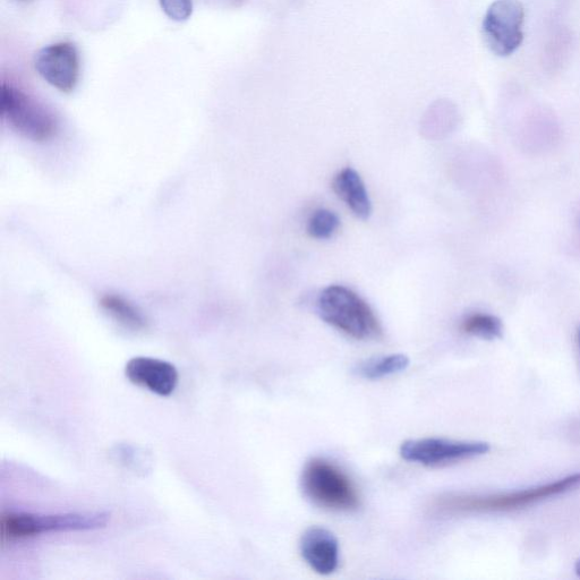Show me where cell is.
I'll return each instance as SVG.
<instances>
[{"label": "cell", "mask_w": 580, "mask_h": 580, "mask_svg": "<svg viewBox=\"0 0 580 580\" xmlns=\"http://www.w3.org/2000/svg\"><path fill=\"white\" fill-rule=\"evenodd\" d=\"M580 489V473L534 488L477 496V494H448L435 502L434 507L445 514L503 513L523 509Z\"/></svg>", "instance_id": "1"}, {"label": "cell", "mask_w": 580, "mask_h": 580, "mask_svg": "<svg viewBox=\"0 0 580 580\" xmlns=\"http://www.w3.org/2000/svg\"><path fill=\"white\" fill-rule=\"evenodd\" d=\"M320 318L329 326L356 340H374L382 336L381 324L370 305L353 290L329 286L317 302Z\"/></svg>", "instance_id": "2"}, {"label": "cell", "mask_w": 580, "mask_h": 580, "mask_svg": "<svg viewBox=\"0 0 580 580\" xmlns=\"http://www.w3.org/2000/svg\"><path fill=\"white\" fill-rule=\"evenodd\" d=\"M302 489L315 506L336 513H351L360 507V496L348 475L336 464L313 458L304 467Z\"/></svg>", "instance_id": "3"}, {"label": "cell", "mask_w": 580, "mask_h": 580, "mask_svg": "<svg viewBox=\"0 0 580 580\" xmlns=\"http://www.w3.org/2000/svg\"><path fill=\"white\" fill-rule=\"evenodd\" d=\"M110 522L109 513L39 515L3 513L0 517L2 543L30 539L42 534L95 531Z\"/></svg>", "instance_id": "4"}, {"label": "cell", "mask_w": 580, "mask_h": 580, "mask_svg": "<svg viewBox=\"0 0 580 580\" xmlns=\"http://www.w3.org/2000/svg\"><path fill=\"white\" fill-rule=\"evenodd\" d=\"M0 110L4 121L17 133L34 142L54 138L57 118L41 101L11 83H3Z\"/></svg>", "instance_id": "5"}, {"label": "cell", "mask_w": 580, "mask_h": 580, "mask_svg": "<svg viewBox=\"0 0 580 580\" xmlns=\"http://www.w3.org/2000/svg\"><path fill=\"white\" fill-rule=\"evenodd\" d=\"M524 24L525 10L519 0H496L483 20L486 45L497 56L513 55L523 44Z\"/></svg>", "instance_id": "6"}, {"label": "cell", "mask_w": 580, "mask_h": 580, "mask_svg": "<svg viewBox=\"0 0 580 580\" xmlns=\"http://www.w3.org/2000/svg\"><path fill=\"white\" fill-rule=\"evenodd\" d=\"M490 449L489 443L483 441L424 438L405 441L400 447V456L409 463L441 467L483 456Z\"/></svg>", "instance_id": "7"}, {"label": "cell", "mask_w": 580, "mask_h": 580, "mask_svg": "<svg viewBox=\"0 0 580 580\" xmlns=\"http://www.w3.org/2000/svg\"><path fill=\"white\" fill-rule=\"evenodd\" d=\"M34 66L42 79L61 92L70 93L78 87L81 58L72 42H56L41 49Z\"/></svg>", "instance_id": "8"}, {"label": "cell", "mask_w": 580, "mask_h": 580, "mask_svg": "<svg viewBox=\"0 0 580 580\" xmlns=\"http://www.w3.org/2000/svg\"><path fill=\"white\" fill-rule=\"evenodd\" d=\"M125 375L133 385L148 389L161 397L173 395L179 375L172 363L152 357H134L125 366Z\"/></svg>", "instance_id": "9"}, {"label": "cell", "mask_w": 580, "mask_h": 580, "mask_svg": "<svg viewBox=\"0 0 580 580\" xmlns=\"http://www.w3.org/2000/svg\"><path fill=\"white\" fill-rule=\"evenodd\" d=\"M300 551L303 560L315 573L322 576L334 574L339 566V542L327 528H307L301 537Z\"/></svg>", "instance_id": "10"}, {"label": "cell", "mask_w": 580, "mask_h": 580, "mask_svg": "<svg viewBox=\"0 0 580 580\" xmlns=\"http://www.w3.org/2000/svg\"><path fill=\"white\" fill-rule=\"evenodd\" d=\"M332 189L358 219L370 218L372 203L362 178L356 170L353 168L341 170L332 181Z\"/></svg>", "instance_id": "11"}, {"label": "cell", "mask_w": 580, "mask_h": 580, "mask_svg": "<svg viewBox=\"0 0 580 580\" xmlns=\"http://www.w3.org/2000/svg\"><path fill=\"white\" fill-rule=\"evenodd\" d=\"M409 358L404 354L373 357L358 364L355 373L365 380H380L407 370Z\"/></svg>", "instance_id": "12"}, {"label": "cell", "mask_w": 580, "mask_h": 580, "mask_svg": "<svg viewBox=\"0 0 580 580\" xmlns=\"http://www.w3.org/2000/svg\"><path fill=\"white\" fill-rule=\"evenodd\" d=\"M100 305L110 317L127 329L141 331L147 328L142 313L122 296L106 295L101 298Z\"/></svg>", "instance_id": "13"}, {"label": "cell", "mask_w": 580, "mask_h": 580, "mask_svg": "<svg viewBox=\"0 0 580 580\" xmlns=\"http://www.w3.org/2000/svg\"><path fill=\"white\" fill-rule=\"evenodd\" d=\"M464 334L484 340H496L502 337L503 326L500 319L491 314L475 313L468 315L462 323Z\"/></svg>", "instance_id": "14"}, {"label": "cell", "mask_w": 580, "mask_h": 580, "mask_svg": "<svg viewBox=\"0 0 580 580\" xmlns=\"http://www.w3.org/2000/svg\"><path fill=\"white\" fill-rule=\"evenodd\" d=\"M340 227V219L335 212L321 209L315 211L307 224V233L315 240H328Z\"/></svg>", "instance_id": "15"}, {"label": "cell", "mask_w": 580, "mask_h": 580, "mask_svg": "<svg viewBox=\"0 0 580 580\" xmlns=\"http://www.w3.org/2000/svg\"><path fill=\"white\" fill-rule=\"evenodd\" d=\"M162 11L176 22L189 20L193 12V0H159Z\"/></svg>", "instance_id": "16"}, {"label": "cell", "mask_w": 580, "mask_h": 580, "mask_svg": "<svg viewBox=\"0 0 580 580\" xmlns=\"http://www.w3.org/2000/svg\"><path fill=\"white\" fill-rule=\"evenodd\" d=\"M575 571H576V575L580 578V559H578L576 561Z\"/></svg>", "instance_id": "17"}, {"label": "cell", "mask_w": 580, "mask_h": 580, "mask_svg": "<svg viewBox=\"0 0 580 580\" xmlns=\"http://www.w3.org/2000/svg\"><path fill=\"white\" fill-rule=\"evenodd\" d=\"M578 344H579V349H580V329L578 331Z\"/></svg>", "instance_id": "18"}]
</instances>
